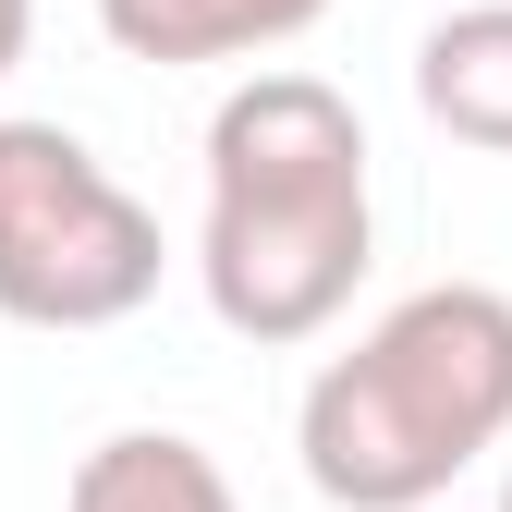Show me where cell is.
I'll list each match as a JSON object with an SVG mask.
<instances>
[{"instance_id": "5b68a950", "label": "cell", "mask_w": 512, "mask_h": 512, "mask_svg": "<svg viewBox=\"0 0 512 512\" xmlns=\"http://www.w3.org/2000/svg\"><path fill=\"white\" fill-rule=\"evenodd\" d=\"M330 0H98V37L122 61H256V49H293Z\"/></svg>"}, {"instance_id": "ba28073f", "label": "cell", "mask_w": 512, "mask_h": 512, "mask_svg": "<svg viewBox=\"0 0 512 512\" xmlns=\"http://www.w3.org/2000/svg\"><path fill=\"white\" fill-rule=\"evenodd\" d=\"M500 512H512V476H500Z\"/></svg>"}, {"instance_id": "52a82bcc", "label": "cell", "mask_w": 512, "mask_h": 512, "mask_svg": "<svg viewBox=\"0 0 512 512\" xmlns=\"http://www.w3.org/2000/svg\"><path fill=\"white\" fill-rule=\"evenodd\" d=\"M25 37H37V0H0V74L25 61Z\"/></svg>"}, {"instance_id": "277c9868", "label": "cell", "mask_w": 512, "mask_h": 512, "mask_svg": "<svg viewBox=\"0 0 512 512\" xmlns=\"http://www.w3.org/2000/svg\"><path fill=\"white\" fill-rule=\"evenodd\" d=\"M415 110L452 147L512 159V0H464L415 37Z\"/></svg>"}, {"instance_id": "9c48e42d", "label": "cell", "mask_w": 512, "mask_h": 512, "mask_svg": "<svg viewBox=\"0 0 512 512\" xmlns=\"http://www.w3.org/2000/svg\"><path fill=\"white\" fill-rule=\"evenodd\" d=\"M427 512H439V500H427Z\"/></svg>"}, {"instance_id": "8992f818", "label": "cell", "mask_w": 512, "mask_h": 512, "mask_svg": "<svg viewBox=\"0 0 512 512\" xmlns=\"http://www.w3.org/2000/svg\"><path fill=\"white\" fill-rule=\"evenodd\" d=\"M61 512H244V500H232L220 452H196V439H171V427H122V439H98L74 464Z\"/></svg>"}, {"instance_id": "7a4b0ae2", "label": "cell", "mask_w": 512, "mask_h": 512, "mask_svg": "<svg viewBox=\"0 0 512 512\" xmlns=\"http://www.w3.org/2000/svg\"><path fill=\"white\" fill-rule=\"evenodd\" d=\"M512 439V293L427 281L305 378L293 452L330 512H427Z\"/></svg>"}, {"instance_id": "3957f363", "label": "cell", "mask_w": 512, "mask_h": 512, "mask_svg": "<svg viewBox=\"0 0 512 512\" xmlns=\"http://www.w3.org/2000/svg\"><path fill=\"white\" fill-rule=\"evenodd\" d=\"M159 293V208L61 122H0V317L13 330H122Z\"/></svg>"}, {"instance_id": "6da1fadb", "label": "cell", "mask_w": 512, "mask_h": 512, "mask_svg": "<svg viewBox=\"0 0 512 512\" xmlns=\"http://www.w3.org/2000/svg\"><path fill=\"white\" fill-rule=\"evenodd\" d=\"M378 256L366 122L330 74H244L208 110V232L196 281L232 342H317Z\"/></svg>"}]
</instances>
